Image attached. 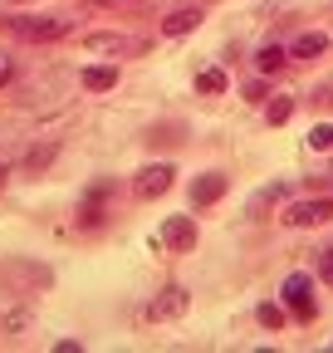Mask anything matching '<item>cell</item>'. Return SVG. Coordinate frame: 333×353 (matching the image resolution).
<instances>
[{
    "instance_id": "1",
    "label": "cell",
    "mask_w": 333,
    "mask_h": 353,
    "mask_svg": "<svg viewBox=\"0 0 333 353\" xmlns=\"http://www.w3.org/2000/svg\"><path fill=\"white\" fill-rule=\"evenodd\" d=\"M284 221L294 231H309V226H323V221H333V196H309V201H294L284 211Z\"/></svg>"
},
{
    "instance_id": "14",
    "label": "cell",
    "mask_w": 333,
    "mask_h": 353,
    "mask_svg": "<svg viewBox=\"0 0 333 353\" xmlns=\"http://www.w3.org/2000/svg\"><path fill=\"white\" fill-rule=\"evenodd\" d=\"M83 50H98V54H122V50H128V39H122V34H89V39H83Z\"/></svg>"
},
{
    "instance_id": "10",
    "label": "cell",
    "mask_w": 333,
    "mask_h": 353,
    "mask_svg": "<svg viewBox=\"0 0 333 353\" xmlns=\"http://www.w3.org/2000/svg\"><path fill=\"white\" fill-rule=\"evenodd\" d=\"M201 20H206V15H201L196 6H182V10H172V15L162 20V34H172V39H177V34H191Z\"/></svg>"
},
{
    "instance_id": "4",
    "label": "cell",
    "mask_w": 333,
    "mask_h": 353,
    "mask_svg": "<svg viewBox=\"0 0 333 353\" xmlns=\"http://www.w3.org/2000/svg\"><path fill=\"white\" fill-rule=\"evenodd\" d=\"M172 176H177V172L166 167V162H152V167H142V172H138V182H133V192H138L142 201H152V196H162L166 187H172Z\"/></svg>"
},
{
    "instance_id": "3",
    "label": "cell",
    "mask_w": 333,
    "mask_h": 353,
    "mask_svg": "<svg viewBox=\"0 0 333 353\" xmlns=\"http://www.w3.org/2000/svg\"><path fill=\"white\" fill-rule=\"evenodd\" d=\"M186 309H191V294H186L182 285H166V290L147 304V319H157V324H162V319H182Z\"/></svg>"
},
{
    "instance_id": "15",
    "label": "cell",
    "mask_w": 333,
    "mask_h": 353,
    "mask_svg": "<svg viewBox=\"0 0 333 353\" xmlns=\"http://www.w3.org/2000/svg\"><path fill=\"white\" fill-rule=\"evenodd\" d=\"M309 148L314 152H333V123H314L309 128Z\"/></svg>"
},
{
    "instance_id": "12",
    "label": "cell",
    "mask_w": 333,
    "mask_h": 353,
    "mask_svg": "<svg viewBox=\"0 0 333 353\" xmlns=\"http://www.w3.org/2000/svg\"><path fill=\"white\" fill-rule=\"evenodd\" d=\"M284 64H289V50H284V44H265V50L255 54V69H260V74H279Z\"/></svg>"
},
{
    "instance_id": "18",
    "label": "cell",
    "mask_w": 333,
    "mask_h": 353,
    "mask_svg": "<svg viewBox=\"0 0 333 353\" xmlns=\"http://www.w3.org/2000/svg\"><path fill=\"white\" fill-rule=\"evenodd\" d=\"M255 314H260V324H265V329H284V309H279V304H260Z\"/></svg>"
},
{
    "instance_id": "2",
    "label": "cell",
    "mask_w": 333,
    "mask_h": 353,
    "mask_svg": "<svg viewBox=\"0 0 333 353\" xmlns=\"http://www.w3.org/2000/svg\"><path fill=\"white\" fill-rule=\"evenodd\" d=\"M15 34L30 39V44L64 39V34H69V20H59V15H30V20H15Z\"/></svg>"
},
{
    "instance_id": "5",
    "label": "cell",
    "mask_w": 333,
    "mask_h": 353,
    "mask_svg": "<svg viewBox=\"0 0 333 353\" xmlns=\"http://www.w3.org/2000/svg\"><path fill=\"white\" fill-rule=\"evenodd\" d=\"M284 304L294 309L299 319H314V280L309 275H289L284 280Z\"/></svg>"
},
{
    "instance_id": "6",
    "label": "cell",
    "mask_w": 333,
    "mask_h": 353,
    "mask_svg": "<svg viewBox=\"0 0 333 353\" xmlns=\"http://www.w3.org/2000/svg\"><path fill=\"white\" fill-rule=\"evenodd\" d=\"M162 245L166 250H191L196 245V221L191 216H166L162 221Z\"/></svg>"
},
{
    "instance_id": "16",
    "label": "cell",
    "mask_w": 333,
    "mask_h": 353,
    "mask_svg": "<svg viewBox=\"0 0 333 353\" xmlns=\"http://www.w3.org/2000/svg\"><path fill=\"white\" fill-rule=\"evenodd\" d=\"M196 88H201V94H226V74L221 69H201L196 74Z\"/></svg>"
},
{
    "instance_id": "9",
    "label": "cell",
    "mask_w": 333,
    "mask_h": 353,
    "mask_svg": "<svg viewBox=\"0 0 333 353\" xmlns=\"http://www.w3.org/2000/svg\"><path fill=\"white\" fill-rule=\"evenodd\" d=\"M319 54H328V34H319V30H304L289 44V59H319Z\"/></svg>"
},
{
    "instance_id": "7",
    "label": "cell",
    "mask_w": 333,
    "mask_h": 353,
    "mask_svg": "<svg viewBox=\"0 0 333 353\" xmlns=\"http://www.w3.org/2000/svg\"><path fill=\"white\" fill-rule=\"evenodd\" d=\"M226 176L221 172H206V176H196V182H191V206H211V201H221L226 196Z\"/></svg>"
},
{
    "instance_id": "17",
    "label": "cell",
    "mask_w": 333,
    "mask_h": 353,
    "mask_svg": "<svg viewBox=\"0 0 333 353\" xmlns=\"http://www.w3.org/2000/svg\"><path fill=\"white\" fill-rule=\"evenodd\" d=\"M289 113H294V99H275V103H265V118L279 128V123H289Z\"/></svg>"
},
{
    "instance_id": "11",
    "label": "cell",
    "mask_w": 333,
    "mask_h": 353,
    "mask_svg": "<svg viewBox=\"0 0 333 353\" xmlns=\"http://www.w3.org/2000/svg\"><path fill=\"white\" fill-rule=\"evenodd\" d=\"M113 83H118L113 64H89V69H83V88H94V94H108Z\"/></svg>"
},
{
    "instance_id": "22",
    "label": "cell",
    "mask_w": 333,
    "mask_h": 353,
    "mask_svg": "<svg viewBox=\"0 0 333 353\" xmlns=\"http://www.w3.org/2000/svg\"><path fill=\"white\" fill-rule=\"evenodd\" d=\"M10 79V54H0V83Z\"/></svg>"
},
{
    "instance_id": "13",
    "label": "cell",
    "mask_w": 333,
    "mask_h": 353,
    "mask_svg": "<svg viewBox=\"0 0 333 353\" xmlns=\"http://www.w3.org/2000/svg\"><path fill=\"white\" fill-rule=\"evenodd\" d=\"M279 201H284V187H279V182H270V187H260L255 196H250V216H265V211H270V206H279Z\"/></svg>"
},
{
    "instance_id": "21",
    "label": "cell",
    "mask_w": 333,
    "mask_h": 353,
    "mask_svg": "<svg viewBox=\"0 0 333 353\" xmlns=\"http://www.w3.org/2000/svg\"><path fill=\"white\" fill-rule=\"evenodd\" d=\"M319 275H323V280H333V250H323V255H319Z\"/></svg>"
},
{
    "instance_id": "19",
    "label": "cell",
    "mask_w": 333,
    "mask_h": 353,
    "mask_svg": "<svg viewBox=\"0 0 333 353\" xmlns=\"http://www.w3.org/2000/svg\"><path fill=\"white\" fill-rule=\"evenodd\" d=\"M50 157H54V148H34V152L25 157V167H30V172H39V167H50Z\"/></svg>"
},
{
    "instance_id": "20",
    "label": "cell",
    "mask_w": 333,
    "mask_h": 353,
    "mask_svg": "<svg viewBox=\"0 0 333 353\" xmlns=\"http://www.w3.org/2000/svg\"><path fill=\"white\" fill-rule=\"evenodd\" d=\"M245 99H250V103H265V99H270V88L255 79V83H245Z\"/></svg>"
},
{
    "instance_id": "8",
    "label": "cell",
    "mask_w": 333,
    "mask_h": 353,
    "mask_svg": "<svg viewBox=\"0 0 333 353\" xmlns=\"http://www.w3.org/2000/svg\"><path fill=\"white\" fill-rule=\"evenodd\" d=\"M108 182H94L89 187V196H83V206H78V226H98V221H103V201H108Z\"/></svg>"
}]
</instances>
